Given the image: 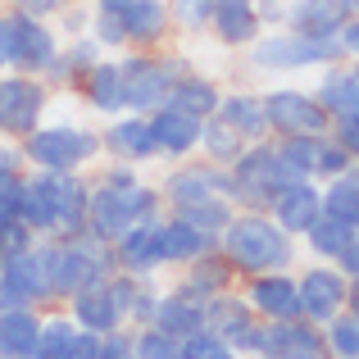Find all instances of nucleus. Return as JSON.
Listing matches in <instances>:
<instances>
[{"label": "nucleus", "instance_id": "obj_9", "mask_svg": "<svg viewBox=\"0 0 359 359\" xmlns=\"http://www.w3.org/2000/svg\"><path fill=\"white\" fill-rule=\"evenodd\" d=\"M264 114H269V132H278V137H305V132L332 128V114L318 105V96L291 91V87L269 91V96H264Z\"/></svg>", "mask_w": 359, "mask_h": 359}, {"label": "nucleus", "instance_id": "obj_35", "mask_svg": "<svg viewBox=\"0 0 359 359\" xmlns=\"http://www.w3.org/2000/svg\"><path fill=\"white\" fill-rule=\"evenodd\" d=\"M91 9H96V14H123V5H128V0H87Z\"/></svg>", "mask_w": 359, "mask_h": 359}, {"label": "nucleus", "instance_id": "obj_31", "mask_svg": "<svg viewBox=\"0 0 359 359\" xmlns=\"http://www.w3.org/2000/svg\"><path fill=\"white\" fill-rule=\"evenodd\" d=\"M55 27H60V36L69 32V36H82L91 27V5H78V0H69L64 5V14L55 18Z\"/></svg>", "mask_w": 359, "mask_h": 359}, {"label": "nucleus", "instance_id": "obj_29", "mask_svg": "<svg viewBox=\"0 0 359 359\" xmlns=\"http://www.w3.org/2000/svg\"><path fill=\"white\" fill-rule=\"evenodd\" d=\"M168 9H173V27H182V32H210L214 0H168Z\"/></svg>", "mask_w": 359, "mask_h": 359}, {"label": "nucleus", "instance_id": "obj_4", "mask_svg": "<svg viewBox=\"0 0 359 359\" xmlns=\"http://www.w3.org/2000/svg\"><path fill=\"white\" fill-rule=\"evenodd\" d=\"M64 36L55 23L32 14H18V9H0V60H5V73H27V78H41L55 64Z\"/></svg>", "mask_w": 359, "mask_h": 359}, {"label": "nucleus", "instance_id": "obj_3", "mask_svg": "<svg viewBox=\"0 0 359 359\" xmlns=\"http://www.w3.org/2000/svg\"><path fill=\"white\" fill-rule=\"evenodd\" d=\"M219 255L241 273H278L291 264V232H282L269 214H232Z\"/></svg>", "mask_w": 359, "mask_h": 359}, {"label": "nucleus", "instance_id": "obj_18", "mask_svg": "<svg viewBox=\"0 0 359 359\" xmlns=\"http://www.w3.org/2000/svg\"><path fill=\"white\" fill-rule=\"evenodd\" d=\"M159 223L164 219H150V223H137L132 232H123L114 241V255L128 273H150L164 264V237H159Z\"/></svg>", "mask_w": 359, "mask_h": 359}, {"label": "nucleus", "instance_id": "obj_5", "mask_svg": "<svg viewBox=\"0 0 359 359\" xmlns=\"http://www.w3.org/2000/svg\"><path fill=\"white\" fill-rule=\"evenodd\" d=\"M250 64L264 73H296V69H327V64H341L346 50L337 36H305L291 32V27H264L259 41L245 46Z\"/></svg>", "mask_w": 359, "mask_h": 359}, {"label": "nucleus", "instance_id": "obj_22", "mask_svg": "<svg viewBox=\"0 0 359 359\" xmlns=\"http://www.w3.org/2000/svg\"><path fill=\"white\" fill-rule=\"evenodd\" d=\"M318 105H323L332 118L359 114V73H355V64H351V69L327 64V69H323V82H318Z\"/></svg>", "mask_w": 359, "mask_h": 359}, {"label": "nucleus", "instance_id": "obj_26", "mask_svg": "<svg viewBox=\"0 0 359 359\" xmlns=\"http://www.w3.org/2000/svg\"><path fill=\"white\" fill-rule=\"evenodd\" d=\"M359 228H351V223H341V219H332V214H318V223L305 232L309 245H314V255L318 259H341V250L351 245Z\"/></svg>", "mask_w": 359, "mask_h": 359}, {"label": "nucleus", "instance_id": "obj_27", "mask_svg": "<svg viewBox=\"0 0 359 359\" xmlns=\"http://www.w3.org/2000/svg\"><path fill=\"white\" fill-rule=\"evenodd\" d=\"M73 346H78V332H73V323H64V318H50V323H41V332H36V359H69Z\"/></svg>", "mask_w": 359, "mask_h": 359}, {"label": "nucleus", "instance_id": "obj_8", "mask_svg": "<svg viewBox=\"0 0 359 359\" xmlns=\"http://www.w3.org/2000/svg\"><path fill=\"white\" fill-rule=\"evenodd\" d=\"M50 109V82L27 73H0V137L23 141L41 128V114Z\"/></svg>", "mask_w": 359, "mask_h": 359}, {"label": "nucleus", "instance_id": "obj_2", "mask_svg": "<svg viewBox=\"0 0 359 359\" xmlns=\"http://www.w3.org/2000/svg\"><path fill=\"white\" fill-rule=\"evenodd\" d=\"M159 191L132 177V168H109L96 187H91V205H87V232L96 241L114 245L123 232H132L137 223L159 219Z\"/></svg>", "mask_w": 359, "mask_h": 359}, {"label": "nucleus", "instance_id": "obj_1", "mask_svg": "<svg viewBox=\"0 0 359 359\" xmlns=\"http://www.w3.org/2000/svg\"><path fill=\"white\" fill-rule=\"evenodd\" d=\"M87 205H91V182L78 173H32L23 177V223L36 232V241H60L87 232Z\"/></svg>", "mask_w": 359, "mask_h": 359}, {"label": "nucleus", "instance_id": "obj_34", "mask_svg": "<svg viewBox=\"0 0 359 359\" xmlns=\"http://www.w3.org/2000/svg\"><path fill=\"white\" fill-rule=\"evenodd\" d=\"M18 164H23V150H18L9 137H0V177H5V173H18Z\"/></svg>", "mask_w": 359, "mask_h": 359}, {"label": "nucleus", "instance_id": "obj_20", "mask_svg": "<svg viewBox=\"0 0 359 359\" xmlns=\"http://www.w3.org/2000/svg\"><path fill=\"white\" fill-rule=\"evenodd\" d=\"M232 132L250 146V141H264L269 137V114H264V96H250V91H232V96H223L219 114Z\"/></svg>", "mask_w": 359, "mask_h": 359}, {"label": "nucleus", "instance_id": "obj_32", "mask_svg": "<svg viewBox=\"0 0 359 359\" xmlns=\"http://www.w3.org/2000/svg\"><path fill=\"white\" fill-rule=\"evenodd\" d=\"M64 5H69V0H9V9L32 14V18H46V23H55V18L64 14Z\"/></svg>", "mask_w": 359, "mask_h": 359}, {"label": "nucleus", "instance_id": "obj_17", "mask_svg": "<svg viewBox=\"0 0 359 359\" xmlns=\"http://www.w3.org/2000/svg\"><path fill=\"white\" fill-rule=\"evenodd\" d=\"M82 100H87L96 114H123L128 109V87H123V69L118 60H100L82 73Z\"/></svg>", "mask_w": 359, "mask_h": 359}, {"label": "nucleus", "instance_id": "obj_28", "mask_svg": "<svg viewBox=\"0 0 359 359\" xmlns=\"http://www.w3.org/2000/svg\"><path fill=\"white\" fill-rule=\"evenodd\" d=\"M87 36H91V41H96L105 55L128 50V36H123V18H118V14H96V9H91V27H87Z\"/></svg>", "mask_w": 359, "mask_h": 359}, {"label": "nucleus", "instance_id": "obj_24", "mask_svg": "<svg viewBox=\"0 0 359 359\" xmlns=\"http://www.w3.org/2000/svg\"><path fill=\"white\" fill-rule=\"evenodd\" d=\"M36 332H41V323L32 309H0V351L5 355H32Z\"/></svg>", "mask_w": 359, "mask_h": 359}, {"label": "nucleus", "instance_id": "obj_21", "mask_svg": "<svg viewBox=\"0 0 359 359\" xmlns=\"http://www.w3.org/2000/svg\"><path fill=\"white\" fill-rule=\"evenodd\" d=\"M168 105L205 123V118H214V114H219V105H223V91H219V82H214V78H201V73H187V78H177L173 96H168Z\"/></svg>", "mask_w": 359, "mask_h": 359}, {"label": "nucleus", "instance_id": "obj_19", "mask_svg": "<svg viewBox=\"0 0 359 359\" xmlns=\"http://www.w3.org/2000/svg\"><path fill=\"white\" fill-rule=\"evenodd\" d=\"M250 305L259 309V314H269V318H296V309H300V291H296V282L287 278V273H255V282H250Z\"/></svg>", "mask_w": 359, "mask_h": 359}, {"label": "nucleus", "instance_id": "obj_6", "mask_svg": "<svg viewBox=\"0 0 359 359\" xmlns=\"http://www.w3.org/2000/svg\"><path fill=\"white\" fill-rule=\"evenodd\" d=\"M23 159L41 173H78L91 159L100 155V137L91 128H78V123H41L36 132H27L18 141Z\"/></svg>", "mask_w": 359, "mask_h": 359}, {"label": "nucleus", "instance_id": "obj_7", "mask_svg": "<svg viewBox=\"0 0 359 359\" xmlns=\"http://www.w3.org/2000/svg\"><path fill=\"white\" fill-rule=\"evenodd\" d=\"M118 69H123V87H128V109L132 114H155V109L168 105L177 78H187L191 64L159 50H128L118 55Z\"/></svg>", "mask_w": 359, "mask_h": 359}, {"label": "nucleus", "instance_id": "obj_11", "mask_svg": "<svg viewBox=\"0 0 359 359\" xmlns=\"http://www.w3.org/2000/svg\"><path fill=\"white\" fill-rule=\"evenodd\" d=\"M269 210H273L269 219L278 223L282 232H300V237H305V232L318 223V214H323V191L314 187V177H291V182L269 201Z\"/></svg>", "mask_w": 359, "mask_h": 359}, {"label": "nucleus", "instance_id": "obj_30", "mask_svg": "<svg viewBox=\"0 0 359 359\" xmlns=\"http://www.w3.org/2000/svg\"><path fill=\"white\" fill-rule=\"evenodd\" d=\"M327 132H332V141H337V146H341L346 155H351L355 164H359V114H341V118H332V128H327Z\"/></svg>", "mask_w": 359, "mask_h": 359}, {"label": "nucleus", "instance_id": "obj_12", "mask_svg": "<svg viewBox=\"0 0 359 359\" xmlns=\"http://www.w3.org/2000/svg\"><path fill=\"white\" fill-rule=\"evenodd\" d=\"M123 36H128V50H159L173 32V9L168 0H128L123 5Z\"/></svg>", "mask_w": 359, "mask_h": 359}, {"label": "nucleus", "instance_id": "obj_33", "mask_svg": "<svg viewBox=\"0 0 359 359\" xmlns=\"http://www.w3.org/2000/svg\"><path fill=\"white\" fill-rule=\"evenodd\" d=\"M337 41H341L346 60H359V14H355V18H346V27L337 32Z\"/></svg>", "mask_w": 359, "mask_h": 359}, {"label": "nucleus", "instance_id": "obj_10", "mask_svg": "<svg viewBox=\"0 0 359 359\" xmlns=\"http://www.w3.org/2000/svg\"><path fill=\"white\" fill-rule=\"evenodd\" d=\"M219 196L228 201V168L219 164H187L164 182V201L173 205V214L205 205V201H219Z\"/></svg>", "mask_w": 359, "mask_h": 359}, {"label": "nucleus", "instance_id": "obj_15", "mask_svg": "<svg viewBox=\"0 0 359 359\" xmlns=\"http://www.w3.org/2000/svg\"><path fill=\"white\" fill-rule=\"evenodd\" d=\"M150 132H155V150L168 155V159H182L201 146V118L182 114V109H173V105L150 114Z\"/></svg>", "mask_w": 359, "mask_h": 359}, {"label": "nucleus", "instance_id": "obj_25", "mask_svg": "<svg viewBox=\"0 0 359 359\" xmlns=\"http://www.w3.org/2000/svg\"><path fill=\"white\" fill-rule=\"evenodd\" d=\"M201 150L210 155V164H219V168H228L232 159L245 150V141L237 137V132L228 128L223 118H205L201 123Z\"/></svg>", "mask_w": 359, "mask_h": 359}, {"label": "nucleus", "instance_id": "obj_14", "mask_svg": "<svg viewBox=\"0 0 359 359\" xmlns=\"http://www.w3.org/2000/svg\"><path fill=\"white\" fill-rule=\"evenodd\" d=\"M210 32H214V41H219V46H228V50L255 46V41H259V32H264L259 0H214Z\"/></svg>", "mask_w": 359, "mask_h": 359}, {"label": "nucleus", "instance_id": "obj_16", "mask_svg": "<svg viewBox=\"0 0 359 359\" xmlns=\"http://www.w3.org/2000/svg\"><path fill=\"white\" fill-rule=\"evenodd\" d=\"M100 146H105L114 159H128V164L159 155V150H155V132H150V114H123V118H114L105 128V137H100Z\"/></svg>", "mask_w": 359, "mask_h": 359}, {"label": "nucleus", "instance_id": "obj_23", "mask_svg": "<svg viewBox=\"0 0 359 359\" xmlns=\"http://www.w3.org/2000/svg\"><path fill=\"white\" fill-rule=\"evenodd\" d=\"M296 291H300V309H309V314H318V318H327L346 300V282H341V273H332V269H309L305 278L296 282Z\"/></svg>", "mask_w": 359, "mask_h": 359}, {"label": "nucleus", "instance_id": "obj_37", "mask_svg": "<svg viewBox=\"0 0 359 359\" xmlns=\"http://www.w3.org/2000/svg\"><path fill=\"white\" fill-rule=\"evenodd\" d=\"M0 73H5V60H0Z\"/></svg>", "mask_w": 359, "mask_h": 359}, {"label": "nucleus", "instance_id": "obj_13", "mask_svg": "<svg viewBox=\"0 0 359 359\" xmlns=\"http://www.w3.org/2000/svg\"><path fill=\"white\" fill-rule=\"evenodd\" d=\"M359 14V0H291L282 27L305 36H337L346 27V18Z\"/></svg>", "mask_w": 359, "mask_h": 359}, {"label": "nucleus", "instance_id": "obj_36", "mask_svg": "<svg viewBox=\"0 0 359 359\" xmlns=\"http://www.w3.org/2000/svg\"><path fill=\"white\" fill-rule=\"evenodd\" d=\"M5 5H9V0H0V9H5Z\"/></svg>", "mask_w": 359, "mask_h": 359}]
</instances>
